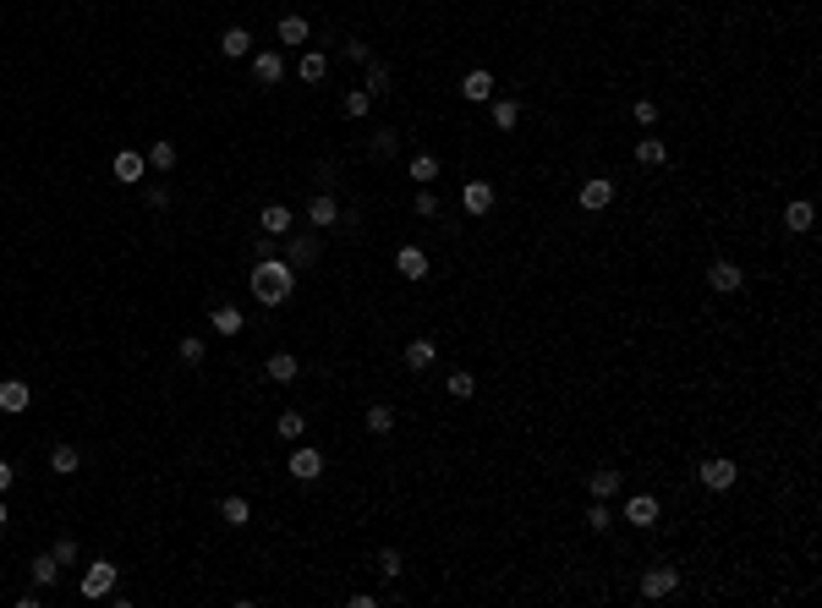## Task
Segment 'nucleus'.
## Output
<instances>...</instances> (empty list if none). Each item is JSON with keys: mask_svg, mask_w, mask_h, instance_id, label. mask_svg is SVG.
Masks as SVG:
<instances>
[{"mask_svg": "<svg viewBox=\"0 0 822 608\" xmlns=\"http://www.w3.org/2000/svg\"><path fill=\"white\" fill-rule=\"evenodd\" d=\"M373 559H379V576H384V586H395V581L406 576V554H400L395 543H384V549H379Z\"/></svg>", "mask_w": 822, "mask_h": 608, "instance_id": "obj_39", "label": "nucleus"}, {"mask_svg": "<svg viewBox=\"0 0 822 608\" xmlns=\"http://www.w3.org/2000/svg\"><path fill=\"white\" fill-rule=\"evenodd\" d=\"M620 176H603V170H592V176H581L576 181V209L581 214H608L614 203H620Z\"/></svg>", "mask_w": 822, "mask_h": 608, "instance_id": "obj_6", "label": "nucleus"}, {"mask_svg": "<svg viewBox=\"0 0 822 608\" xmlns=\"http://www.w3.org/2000/svg\"><path fill=\"white\" fill-rule=\"evenodd\" d=\"M477 395H483V378H477V368L461 362V368L444 373V400H450V405H471Z\"/></svg>", "mask_w": 822, "mask_h": 608, "instance_id": "obj_14", "label": "nucleus"}, {"mask_svg": "<svg viewBox=\"0 0 822 608\" xmlns=\"http://www.w3.org/2000/svg\"><path fill=\"white\" fill-rule=\"evenodd\" d=\"M307 225L313 231H334L340 225V197L334 192H313L307 197Z\"/></svg>", "mask_w": 822, "mask_h": 608, "instance_id": "obj_22", "label": "nucleus"}, {"mask_svg": "<svg viewBox=\"0 0 822 608\" xmlns=\"http://www.w3.org/2000/svg\"><path fill=\"white\" fill-rule=\"evenodd\" d=\"M302 433H307L302 412H280V417H274V439H302Z\"/></svg>", "mask_w": 822, "mask_h": 608, "instance_id": "obj_42", "label": "nucleus"}, {"mask_svg": "<svg viewBox=\"0 0 822 608\" xmlns=\"http://www.w3.org/2000/svg\"><path fill=\"white\" fill-rule=\"evenodd\" d=\"M286 471H291L297 483H318V477H324V449H318V444H297L291 460H286Z\"/></svg>", "mask_w": 822, "mask_h": 608, "instance_id": "obj_19", "label": "nucleus"}, {"mask_svg": "<svg viewBox=\"0 0 822 608\" xmlns=\"http://www.w3.org/2000/svg\"><path fill=\"white\" fill-rule=\"evenodd\" d=\"M340 55H346V60H357V66H362V60L373 55V44H368V39H340Z\"/></svg>", "mask_w": 822, "mask_h": 608, "instance_id": "obj_44", "label": "nucleus"}, {"mask_svg": "<svg viewBox=\"0 0 822 608\" xmlns=\"http://www.w3.org/2000/svg\"><path fill=\"white\" fill-rule=\"evenodd\" d=\"M209 329L220 334V340H236V334L247 329V313L231 307V302H215V307H209Z\"/></svg>", "mask_w": 822, "mask_h": 608, "instance_id": "obj_23", "label": "nucleus"}, {"mask_svg": "<svg viewBox=\"0 0 822 608\" xmlns=\"http://www.w3.org/2000/svg\"><path fill=\"white\" fill-rule=\"evenodd\" d=\"M220 55H225V60H247V55H252V28L231 23V28L220 33Z\"/></svg>", "mask_w": 822, "mask_h": 608, "instance_id": "obj_34", "label": "nucleus"}, {"mask_svg": "<svg viewBox=\"0 0 822 608\" xmlns=\"http://www.w3.org/2000/svg\"><path fill=\"white\" fill-rule=\"evenodd\" d=\"M362 88L373 94V104H379V99H395V66L379 60V55H368V60H362Z\"/></svg>", "mask_w": 822, "mask_h": 608, "instance_id": "obj_16", "label": "nucleus"}, {"mask_svg": "<svg viewBox=\"0 0 822 608\" xmlns=\"http://www.w3.org/2000/svg\"><path fill=\"white\" fill-rule=\"evenodd\" d=\"M740 483H745V466H740L735 455H724V449L697 455V488H702V494H713V499H735V494H740Z\"/></svg>", "mask_w": 822, "mask_h": 608, "instance_id": "obj_2", "label": "nucleus"}, {"mask_svg": "<svg viewBox=\"0 0 822 608\" xmlns=\"http://www.w3.org/2000/svg\"><path fill=\"white\" fill-rule=\"evenodd\" d=\"M411 214L428 220V225H439V220H444V197H439L434 186H417V197H411Z\"/></svg>", "mask_w": 822, "mask_h": 608, "instance_id": "obj_35", "label": "nucleus"}, {"mask_svg": "<svg viewBox=\"0 0 822 608\" xmlns=\"http://www.w3.org/2000/svg\"><path fill=\"white\" fill-rule=\"evenodd\" d=\"M631 165L636 170H669L674 165V149L663 132H636V143H631Z\"/></svg>", "mask_w": 822, "mask_h": 608, "instance_id": "obj_10", "label": "nucleus"}, {"mask_svg": "<svg viewBox=\"0 0 822 608\" xmlns=\"http://www.w3.org/2000/svg\"><path fill=\"white\" fill-rule=\"evenodd\" d=\"M176 159H181V149H176V138H154V143H149V170H160V176H170V170H176Z\"/></svg>", "mask_w": 822, "mask_h": 608, "instance_id": "obj_36", "label": "nucleus"}, {"mask_svg": "<svg viewBox=\"0 0 822 608\" xmlns=\"http://www.w3.org/2000/svg\"><path fill=\"white\" fill-rule=\"evenodd\" d=\"M406 138H411V132H395V126H379V132H373V138H368V159H379V165H384V159H395V154L406 149Z\"/></svg>", "mask_w": 822, "mask_h": 608, "instance_id": "obj_29", "label": "nucleus"}, {"mask_svg": "<svg viewBox=\"0 0 822 608\" xmlns=\"http://www.w3.org/2000/svg\"><path fill=\"white\" fill-rule=\"evenodd\" d=\"M811 225H817L811 197H784V203H779V231H784V236H811Z\"/></svg>", "mask_w": 822, "mask_h": 608, "instance_id": "obj_13", "label": "nucleus"}, {"mask_svg": "<svg viewBox=\"0 0 822 608\" xmlns=\"http://www.w3.org/2000/svg\"><path fill=\"white\" fill-rule=\"evenodd\" d=\"M318 258H324V241H318L313 231H307V236H286V263H291V268H313Z\"/></svg>", "mask_w": 822, "mask_h": 608, "instance_id": "obj_25", "label": "nucleus"}, {"mask_svg": "<svg viewBox=\"0 0 822 608\" xmlns=\"http://www.w3.org/2000/svg\"><path fill=\"white\" fill-rule=\"evenodd\" d=\"M702 286H708L713 296H740V291L757 286V275H751V263H745V258L718 252V258H708V263H702Z\"/></svg>", "mask_w": 822, "mask_h": 608, "instance_id": "obj_4", "label": "nucleus"}, {"mask_svg": "<svg viewBox=\"0 0 822 608\" xmlns=\"http://www.w3.org/2000/svg\"><path fill=\"white\" fill-rule=\"evenodd\" d=\"M494 94H499L494 66H466V72H461V83H455V99H461V104H471V110H483Z\"/></svg>", "mask_w": 822, "mask_h": 608, "instance_id": "obj_9", "label": "nucleus"}, {"mask_svg": "<svg viewBox=\"0 0 822 608\" xmlns=\"http://www.w3.org/2000/svg\"><path fill=\"white\" fill-rule=\"evenodd\" d=\"M406 181H411V186H439V181H444V159H439L434 149H417V154L406 159Z\"/></svg>", "mask_w": 822, "mask_h": 608, "instance_id": "obj_17", "label": "nucleus"}, {"mask_svg": "<svg viewBox=\"0 0 822 608\" xmlns=\"http://www.w3.org/2000/svg\"><path fill=\"white\" fill-rule=\"evenodd\" d=\"M274 33H280V44H302V50H307V39H313V17H302V12H286L280 23H274Z\"/></svg>", "mask_w": 822, "mask_h": 608, "instance_id": "obj_32", "label": "nucleus"}, {"mask_svg": "<svg viewBox=\"0 0 822 608\" xmlns=\"http://www.w3.org/2000/svg\"><path fill=\"white\" fill-rule=\"evenodd\" d=\"M247 291H252L258 307H286L297 296V268L286 258H258L247 268Z\"/></svg>", "mask_w": 822, "mask_h": 608, "instance_id": "obj_1", "label": "nucleus"}, {"mask_svg": "<svg viewBox=\"0 0 822 608\" xmlns=\"http://www.w3.org/2000/svg\"><path fill=\"white\" fill-rule=\"evenodd\" d=\"M499 209V181L494 176H466L461 181V214L466 220H489Z\"/></svg>", "mask_w": 822, "mask_h": 608, "instance_id": "obj_7", "label": "nucleus"}, {"mask_svg": "<svg viewBox=\"0 0 822 608\" xmlns=\"http://www.w3.org/2000/svg\"><path fill=\"white\" fill-rule=\"evenodd\" d=\"M352 608H379V592H352Z\"/></svg>", "mask_w": 822, "mask_h": 608, "instance_id": "obj_46", "label": "nucleus"}, {"mask_svg": "<svg viewBox=\"0 0 822 608\" xmlns=\"http://www.w3.org/2000/svg\"><path fill=\"white\" fill-rule=\"evenodd\" d=\"M674 592H685V570H680L669 554H653V559L636 565V597H642V603H663V597H674Z\"/></svg>", "mask_w": 822, "mask_h": 608, "instance_id": "obj_3", "label": "nucleus"}, {"mask_svg": "<svg viewBox=\"0 0 822 608\" xmlns=\"http://www.w3.org/2000/svg\"><path fill=\"white\" fill-rule=\"evenodd\" d=\"M50 554H55V565H60V570H72V565H83V543H78V537H72V531H66V537H55V549H50Z\"/></svg>", "mask_w": 822, "mask_h": 608, "instance_id": "obj_41", "label": "nucleus"}, {"mask_svg": "<svg viewBox=\"0 0 822 608\" xmlns=\"http://www.w3.org/2000/svg\"><path fill=\"white\" fill-rule=\"evenodd\" d=\"M215 515H220L231 531H242V526H252V499H247V494H220Z\"/></svg>", "mask_w": 822, "mask_h": 608, "instance_id": "obj_26", "label": "nucleus"}, {"mask_svg": "<svg viewBox=\"0 0 822 608\" xmlns=\"http://www.w3.org/2000/svg\"><path fill=\"white\" fill-rule=\"evenodd\" d=\"M252 60V83H263V88H280L286 83V55L280 50H258V55H247Z\"/></svg>", "mask_w": 822, "mask_h": 608, "instance_id": "obj_20", "label": "nucleus"}, {"mask_svg": "<svg viewBox=\"0 0 822 608\" xmlns=\"http://www.w3.org/2000/svg\"><path fill=\"white\" fill-rule=\"evenodd\" d=\"M176 362H181V368H203V362H209L203 334H181V340H176Z\"/></svg>", "mask_w": 822, "mask_h": 608, "instance_id": "obj_38", "label": "nucleus"}, {"mask_svg": "<svg viewBox=\"0 0 822 608\" xmlns=\"http://www.w3.org/2000/svg\"><path fill=\"white\" fill-rule=\"evenodd\" d=\"M581 526H587L592 537H614L620 515H614V504H603V499H587V504H581Z\"/></svg>", "mask_w": 822, "mask_h": 608, "instance_id": "obj_24", "label": "nucleus"}, {"mask_svg": "<svg viewBox=\"0 0 822 608\" xmlns=\"http://www.w3.org/2000/svg\"><path fill=\"white\" fill-rule=\"evenodd\" d=\"M631 488L626 477V466H614V460H598L581 471V499H603V504H620V494Z\"/></svg>", "mask_w": 822, "mask_h": 608, "instance_id": "obj_5", "label": "nucleus"}, {"mask_svg": "<svg viewBox=\"0 0 822 608\" xmlns=\"http://www.w3.org/2000/svg\"><path fill=\"white\" fill-rule=\"evenodd\" d=\"M12 488H17V466H12L6 455H0V499H6Z\"/></svg>", "mask_w": 822, "mask_h": 608, "instance_id": "obj_45", "label": "nucleus"}, {"mask_svg": "<svg viewBox=\"0 0 822 608\" xmlns=\"http://www.w3.org/2000/svg\"><path fill=\"white\" fill-rule=\"evenodd\" d=\"M170 197H176V192H170L165 181H154V186H143V209H154V214H165V209H170Z\"/></svg>", "mask_w": 822, "mask_h": 608, "instance_id": "obj_43", "label": "nucleus"}, {"mask_svg": "<svg viewBox=\"0 0 822 608\" xmlns=\"http://www.w3.org/2000/svg\"><path fill=\"white\" fill-rule=\"evenodd\" d=\"M362 428H368L373 439H389V433L400 428V412H395V405H389V400H373V405H368V412H362Z\"/></svg>", "mask_w": 822, "mask_h": 608, "instance_id": "obj_28", "label": "nucleus"}, {"mask_svg": "<svg viewBox=\"0 0 822 608\" xmlns=\"http://www.w3.org/2000/svg\"><path fill=\"white\" fill-rule=\"evenodd\" d=\"M340 115H346V121H368L373 115V94L368 88H346V94H340Z\"/></svg>", "mask_w": 822, "mask_h": 608, "instance_id": "obj_37", "label": "nucleus"}, {"mask_svg": "<svg viewBox=\"0 0 822 608\" xmlns=\"http://www.w3.org/2000/svg\"><path fill=\"white\" fill-rule=\"evenodd\" d=\"M439 362V340H434V334H411V340L400 346V368L406 373H428Z\"/></svg>", "mask_w": 822, "mask_h": 608, "instance_id": "obj_15", "label": "nucleus"}, {"mask_svg": "<svg viewBox=\"0 0 822 608\" xmlns=\"http://www.w3.org/2000/svg\"><path fill=\"white\" fill-rule=\"evenodd\" d=\"M28 405H33L28 378H0V412H6V417H23Z\"/></svg>", "mask_w": 822, "mask_h": 608, "instance_id": "obj_27", "label": "nucleus"}, {"mask_svg": "<svg viewBox=\"0 0 822 608\" xmlns=\"http://www.w3.org/2000/svg\"><path fill=\"white\" fill-rule=\"evenodd\" d=\"M291 225H297V214L286 209V203H263L258 209V231L263 236H291Z\"/></svg>", "mask_w": 822, "mask_h": 608, "instance_id": "obj_30", "label": "nucleus"}, {"mask_svg": "<svg viewBox=\"0 0 822 608\" xmlns=\"http://www.w3.org/2000/svg\"><path fill=\"white\" fill-rule=\"evenodd\" d=\"M297 77H302V88H318V83L329 77V55H324V50H302V60H297Z\"/></svg>", "mask_w": 822, "mask_h": 608, "instance_id": "obj_33", "label": "nucleus"}, {"mask_svg": "<svg viewBox=\"0 0 822 608\" xmlns=\"http://www.w3.org/2000/svg\"><path fill=\"white\" fill-rule=\"evenodd\" d=\"M115 586H121V565H115V559H88L78 592H83L88 603H99V597H115Z\"/></svg>", "mask_w": 822, "mask_h": 608, "instance_id": "obj_11", "label": "nucleus"}, {"mask_svg": "<svg viewBox=\"0 0 822 608\" xmlns=\"http://www.w3.org/2000/svg\"><path fill=\"white\" fill-rule=\"evenodd\" d=\"M526 121H532V104L521 94H494L489 99V132H499V138H516Z\"/></svg>", "mask_w": 822, "mask_h": 608, "instance_id": "obj_8", "label": "nucleus"}, {"mask_svg": "<svg viewBox=\"0 0 822 608\" xmlns=\"http://www.w3.org/2000/svg\"><path fill=\"white\" fill-rule=\"evenodd\" d=\"M263 378L280 384V389L297 384V378H302V357H297V351H269V357H263Z\"/></svg>", "mask_w": 822, "mask_h": 608, "instance_id": "obj_21", "label": "nucleus"}, {"mask_svg": "<svg viewBox=\"0 0 822 608\" xmlns=\"http://www.w3.org/2000/svg\"><path fill=\"white\" fill-rule=\"evenodd\" d=\"M50 471H55V477H72V471H83V449H78L72 439L50 444Z\"/></svg>", "mask_w": 822, "mask_h": 608, "instance_id": "obj_31", "label": "nucleus"}, {"mask_svg": "<svg viewBox=\"0 0 822 608\" xmlns=\"http://www.w3.org/2000/svg\"><path fill=\"white\" fill-rule=\"evenodd\" d=\"M395 275H400L406 286H423V280L434 275V258H428V247H417V241H400V247H395Z\"/></svg>", "mask_w": 822, "mask_h": 608, "instance_id": "obj_12", "label": "nucleus"}, {"mask_svg": "<svg viewBox=\"0 0 822 608\" xmlns=\"http://www.w3.org/2000/svg\"><path fill=\"white\" fill-rule=\"evenodd\" d=\"M12 526V510H6V499H0V531H6Z\"/></svg>", "mask_w": 822, "mask_h": 608, "instance_id": "obj_47", "label": "nucleus"}, {"mask_svg": "<svg viewBox=\"0 0 822 608\" xmlns=\"http://www.w3.org/2000/svg\"><path fill=\"white\" fill-rule=\"evenodd\" d=\"M110 176H115L121 186H143V176H149V154H137V149H115Z\"/></svg>", "mask_w": 822, "mask_h": 608, "instance_id": "obj_18", "label": "nucleus"}, {"mask_svg": "<svg viewBox=\"0 0 822 608\" xmlns=\"http://www.w3.org/2000/svg\"><path fill=\"white\" fill-rule=\"evenodd\" d=\"M28 576H33V586H39V592H50V586L60 581V565H55V554H39V559L28 565Z\"/></svg>", "mask_w": 822, "mask_h": 608, "instance_id": "obj_40", "label": "nucleus"}]
</instances>
